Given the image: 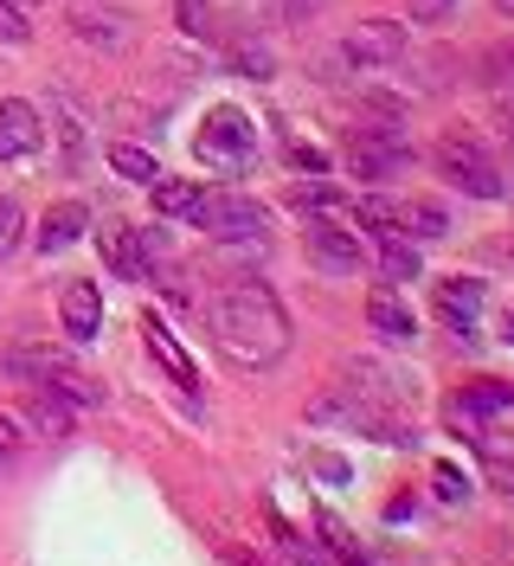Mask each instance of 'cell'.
Listing matches in <instances>:
<instances>
[{"label":"cell","instance_id":"obj_13","mask_svg":"<svg viewBox=\"0 0 514 566\" xmlns=\"http://www.w3.org/2000/svg\"><path fill=\"white\" fill-rule=\"evenodd\" d=\"M379 245V271H386V283H418V271H424V258H418V245H411L399 226H386V232H374Z\"/></svg>","mask_w":514,"mask_h":566},{"label":"cell","instance_id":"obj_33","mask_svg":"<svg viewBox=\"0 0 514 566\" xmlns=\"http://www.w3.org/2000/svg\"><path fill=\"white\" fill-rule=\"evenodd\" d=\"M508 142H514V129H508Z\"/></svg>","mask_w":514,"mask_h":566},{"label":"cell","instance_id":"obj_17","mask_svg":"<svg viewBox=\"0 0 514 566\" xmlns=\"http://www.w3.org/2000/svg\"><path fill=\"white\" fill-rule=\"evenodd\" d=\"M200 200H206L200 180H155V212H161V219H193Z\"/></svg>","mask_w":514,"mask_h":566},{"label":"cell","instance_id":"obj_3","mask_svg":"<svg viewBox=\"0 0 514 566\" xmlns=\"http://www.w3.org/2000/svg\"><path fill=\"white\" fill-rule=\"evenodd\" d=\"M431 161H438V175L457 180L463 193H476V200H502L508 193V175L489 161V148L476 136H463V129H450L438 148H431Z\"/></svg>","mask_w":514,"mask_h":566},{"label":"cell","instance_id":"obj_7","mask_svg":"<svg viewBox=\"0 0 514 566\" xmlns=\"http://www.w3.org/2000/svg\"><path fill=\"white\" fill-rule=\"evenodd\" d=\"M347 59L354 65H399L406 59V27L399 20H360L347 33Z\"/></svg>","mask_w":514,"mask_h":566},{"label":"cell","instance_id":"obj_1","mask_svg":"<svg viewBox=\"0 0 514 566\" xmlns=\"http://www.w3.org/2000/svg\"><path fill=\"white\" fill-rule=\"evenodd\" d=\"M206 328H212V348L225 354L232 367H244V374H264V367H276L290 354V316H283L276 290L258 277L225 283L206 303Z\"/></svg>","mask_w":514,"mask_h":566},{"label":"cell","instance_id":"obj_14","mask_svg":"<svg viewBox=\"0 0 514 566\" xmlns=\"http://www.w3.org/2000/svg\"><path fill=\"white\" fill-rule=\"evenodd\" d=\"M141 342H148V354H155V360H161V367H168V374H174V380H180L187 392L200 387V374H193V360L180 354V342H174V335H168V328H161L155 316H141Z\"/></svg>","mask_w":514,"mask_h":566},{"label":"cell","instance_id":"obj_4","mask_svg":"<svg viewBox=\"0 0 514 566\" xmlns=\"http://www.w3.org/2000/svg\"><path fill=\"white\" fill-rule=\"evenodd\" d=\"M193 226L200 232H212L219 245H232V251H251V258H264V207L258 200H239V193H206L200 212H193Z\"/></svg>","mask_w":514,"mask_h":566},{"label":"cell","instance_id":"obj_23","mask_svg":"<svg viewBox=\"0 0 514 566\" xmlns=\"http://www.w3.org/2000/svg\"><path fill=\"white\" fill-rule=\"evenodd\" d=\"M20 232H27L20 200H0V258H13V251H20Z\"/></svg>","mask_w":514,"mask_h":566},{"label":"cell","instance_id":"obj_25","mask_svg":"<svg viewBox=\"0 0 514 566\" xmlns=\"http://www.w3.org/2000/svg\"><path fill=\"white\" fill-rule=\"evenodd\" d=\"M232 65H239L244 77H271V52H264V45H232Z\"/></svg>","mask_w":514,"mask_h":566},{"label":"cell","instance_id":"obj_21","mask_svg":"<svg viewBox=\"0 0 514 566\" xmlns=\"http://www.w3.org/2000/svg\"><path fill=\"white\" fill-rule=\"evenodd\" d=\"M457 399H463L470 412H508V406H514V387H508V380H470Z\"/></svg>","mask_w":514,"mask_h":566},{"label":"cell","instance_id":"obj_29","mask_svg":"<svg viewBox=\"0 0 514 566\" xmlns=\"http://www.w3.org/2000/svg\"><path fill=\"white\" fill-rule=\"evenodd\" d=\"M457 13V0H411V20H424V27H438Z\"/></svg>","mask_w":514,"mask_h":566},{"label":"cell","instance_id":"obj_15","mask_svg":"<svg viewBox=\"0 0 514 566\" xmlns=\"http://www.w3.org/2000/svg\"><path fill=\"white\" fill-rule=\"evenodd\" d=\"M399 232H411V245H438V239H450V212L438 200H411V207H399Z\"/></svg>","mask_w":514,"mask_h":566},{"label":"cell","instance_id":"obj_28","mask_svg":"<svg viewBox=\"0 0 514 566\" xmlns=\"http://www.w3.org/2000/svg\"><path fill=\"white\" fill-rule=\"evenodd\" d=\"M13 458H20V424H13L7 412H0V476L13 470Z\"/></svg>","mask_w":514,"mask_h":566},{"label":"cell","instance_id":"obj_9","mask_svg":"<svg viewBox=\"0 0 514 566\" xmlns=\"http://www.w3.org/2000/svg\"><path fill=\"white\" fill-rule=\"evenodd\" d=\"M45 129H39V109L27 97H0V161L7 155H33Z\"/></svg>","mask_w":514,"mask_h":566},{"label":"cell","instance_id":"obj_32","mask_svg":"<svg viewBox=\"0 0 514 566\" xmlns=\"http://www.w3.org/2000/svg\"><path fill=\"white\" fill-rule=\"evenodd\" d=\"M495 7H502V13H514V0H495Z\"/></svg>","mask_w":514,"mask_h":566},{"label":"cell","instance_id":"obj_10","mask_svg":"<svg viewBox=\"0 0 514 566\" xmlns=\"http://www.w3.org/2000/svg\"><path fill=\"white\" fill-rule=\"evenodd\" d=\"M59 316H65V335L71 342H91L103 328V296L97 283H65V296H59Z\"/></svg>","mask_w":514,"mask_h":566},{"label":"cell","instance_id":"obj_20","mask_svg":"<svg viewBox=\"0 0 514 566\" xmlns=\"http://www.w3.org/2000/svg\"><path fill=\"white\" fill-rule=\"evenodd\" d=\"M109 168H116L123 180H141V187H155V180H161L155 155H148V148H136V142H109Z\"/></svg>","mask_w":514,"mask_h":566},{"label":"cell","instance_id":"obj_8","mask_svg":"<svg viewBox=\"0 0 514 566\" xmlns=\"http://www.w3.org/2000/svg\"><path fill=\"white\" fill-rule=\"evenodd\" d=\"M482 303H489V290H482L476 277H444V283H438V310H444V322L457 328V342H476V328H470V322H476Z\"/></svg>","mask_w":514,"mask_h":566},{"label":"cell","instance_id":"obj_24","mask_svg":"<svg viewBox=\"0 0 514 566\" xmlns=\"http://www.w3.org/2000/svg\"><path fill=\"white\" fill-rule=\"evenodd\" d=\"M174 13H180L187 39H212V13H206V0H174Z\"/></svg>","mask_w":514,"mask_h":566},{"label":"cell","instance_id":"obj_11","mask_svg":"<svg viewBox=\"0 0 514 566\" xmlns=\"http://www.w3.org/2000/svg\"><path fill=\"white\" fill-rule=\"evenodd\" d=\"M84 226H91L84 200H59V207L39 219V251H45V258H52V251H71L77 239H84Z\"/></svg>","mask_w":514,"mask_h":566},{"label":"cell","instance_id":"obj_34","mask_svg":"<svg viewBox=\"0 0 514 566\" xmlns=\"http://www.w3.org/2000/svg\"><path fill=\"white\" fill-rule=\"evenodd\" d=\"M20 7H27V0H20Z\"/></svg>","mask_w":514,"mask_h":566},{"label":"cell","instance_id":"obj_5","mask_svg":"<svg viewBox=\"0 0 514 566\" xmlns=\"http://www.w3.org/2000/svg\"><path fill=\"white\" fill-rule=\"evenodd\" d=\"M303 239H308V258H315L328 277H354V271H360V232H347L335 212H315Z\"/></svg>","mask_w":514,"mask_h":566},{"label":"cell","instance_id":"obj_12","mask_svg":"<svg viewBox=\"0 0 514 566\" xmlns=\"http://www.w3.org/2000/svg\"><path fill=\"white\" fill-rule=\"evenodd\" d=\"M97 245H103V258L116 264V277H129V283L148 277V245H141V232H129V226H103Z\"/></svg>","mask_w":514,"mask_h":566},{"label":"cell","instance_id":"obj_31","mask_svg":"<svg viewBox=\"0 0 514 566\" xmlns=\"http://www.w3.org/2000/svg\"><path fill=\"white\" fill-rule=\"evenodd\" d=\"M502 342H514V303L502 310Z\"/></svg>","mask_w":514,"mask_h":566},{"label":"cell","instance_id":"obj_6","mask_svg":"<svg viewBox=\"0 0 514 566\" xmlns=\"http://www.w3.org/2000/svg\"><path fill=\"white\" fill-rule=\"evenodd\" d=\"M406 161H411V148L392 136V129H360V136H354V155H347V168L360 180H386V175H399Z\"/></svg>","mask_w":514,"mask_h":566},{"label":"cell","instance_id":"obj_26","mask_svg":"<svg viewBox=\"0 0 514 566\" xmlns=\"http://www.w3.org/2000/svg\"><path fill=\"white\" fill-rule=\"evenodd\" d=\"M482 77H489V84H514V45H495V52L482 59Z\"/></svg>","mask_w":514,"mask_h":566},{"label":"cell","instance_id":"obj_30","mask_svg":"<svg viewBox=\"0 0 514 566\" xmlns=\"http://www.w3.org/2000/svg\"><path fill=\"white\" fill-rule=\"evenodd\" d=\"M290 161H296V168H308V175H322V168H328V155H322V148H303V142L290 148Z\"/></svg>","mask_w":514,"mask_h":566},{"label":"cell","instance_id":"obj_22","mask_svg":"<svg viewBox=\"0 0 514 566\" xmlns=\"http://www.w3.org/2000/svg\"><path fill=\"white\" fill-rule=\"evenodd\" d=\"M33 27H27V7L20 0H0V45H27Z\"/></svg>","mask_w":514,"mask_h":566},{"label":"cell","instance_id":"obj_16","mask_svg":"<svg viewBox=\"0 0 514 566\" xmlns=\"http://www.w3.org/2000/svg\"><path fill=\"white\" fill-rule=\"evenodd\" d=\"M367 322H374L386 342H411V335H418L411 310L399 303V296H392V290H374V296H367Z\"/></svg>","mask_w":514,"mask_h":566},{"label":"cell","instance_id":"obj_18","mask_svg":"<svg viewBox=\"0 0 514 566\" xmlns=\"http://www.w3.org/2000/svg\"><path fill=\"white\" fill-rule=\"evenodd\" d=\"M77 39L116 52V45H129V20H123V13H97V7H84V13H77Z\"/></svg>","mask_w":514,"mask_h":566},{"label":"cell","instance_id":"obj_27","mask_svg":"<svg viewBox=\"0 0 514 566\" xmlns=\"http://www.w3.org/2000/svg\"><path fill=\"white\" fill-rule=\"evenodd\" d=\"M482 451H489V483H495V490H502V495H508V502H514V463L502 458L495 444H482Z\"/></svg>","mask_w":514,"mask_h":566},{"label":"cell","instance_id":"obj_2","mask_svg":"<svg viewBox=\"0 0 514 566\" xmlns=\"http://www.w3.org/2000/svg\"><path fill=\"white\" fill-rule=\"evenodd\" d=\"M193 148H200L206 168L244 175V168H251V155H258V129H251V116H244L239 104H219V109H206V123H200V136H193Z\"/></svg>","mask_w":514,"mask_h":566},{"label":"cell","instance_id":"obj_19","mask_svg":"<svg viewBox=\"0 0 514 566\" xmlns=\"http://www.w3.org/2000/svg\"><path fill=\"white\" fill-rule=\"evenodd\" d=\"M27 419H33L45 438H65V431H71V399H59L52 387H33V406H27Z\"/></svg>","mask_w":514,"mask_h":566}]
</instances>
